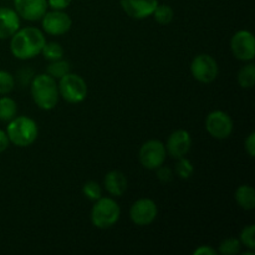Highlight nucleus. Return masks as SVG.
<instances>
[{"label": "nucleus", "mask_w": 255, "mask_h": 255, "mask_svg": "<svg viewBox=\"0 0 255 255\" xmlns=\"http://www.w3.org/2000/svg\"><path fill=\"white\" fill-rule=\"evenodd\" d=\"M20 29V16L10 7H0V40L11 37Z\"/></svg>", "instance_id": "nucleus-15"}, {"label": "nucleus", "mask_w": 255, "mask_h": 255, "mask_svg": "<svg viewBox=\"0 0 255 255\" xmlns=\"http://www.w3.org/2000/svg\"><path fill=\"white\" fill-rule=\"evenodd\" d=\"M42 30L46 34L52 36H61L69 32L72 26V20L66 12L61 10H52L46 11L44 16L41 17Z\"/></svg>", "instance_id": "nucleus-11"}, {"label": "nucleus", "mask_w": 255, "mask_h": 255, "mask_svg": "<svg viewBox=\"0 0 255 255\" xmlns=\"http://www.w3.org/2000/svg\"><path fill=\"white\" fill-rule=\"evenodd\" d=\"M121 209L117 202L110 197H101L95 201L91 209V222L96 228L107 229L117 223Z\"/></svg>", "instance_id": "nucleus-4"}, {"label": "nucleus", "mask_w": 255, "mask_h": 255, "mask_svg": "<svg viewBox=\"0 0 255 255\" xmlns=\"http://www.w3.org/2000/svg\"><path fill=\"white\" fill-rule=\"evenodd\" d=\"M236 202L244 211H253L255 208V191L249 184H242L237 188Z\"/></svg>", "instance_id": "nucleus-17"}, {"label": "nucleus", "mask_w": 255, "mask_h": 255, "mask_svg": "<svg viewBox=\"0 0 255 255\" xmlns=\"http://www.w3.org/2000/svg\"><path fill=\"white\" fill-rule=\"evenodd\" d=\"M17 114V104L9 96L0 97V121L9 122Z\"/></svg>", "instance_id": "nucleus-18"}, {"label": "nucleus", "mask_w": 255, "mask_h": 255, "mask_svg": "<svg viewBox=\"0 0 255 255\" xmlns=\"http://www.w3.org/2000/svg\"><path fill=\"white\" fill-rule=\"evenodd\" d=\"M104 186L112 197H121L127 189V178L122 172L111 171L105 176Z\"/></svg>", "instance_id": "nucleus-16"}, {"label": "nucleus", "mask_w": 255, "mask_h": 255, "mask_svg": "<svg viewBox=\"0 0 255 255\" xmlns=\"http://www.w3.org/2000/svg\"><path fill=\"white\" fill-rule=\"evenodd\" d=\"M156 171L157 178H158L162 183H168V182H171L172 179H173V172H172V169L169 168V167H166L162 164V166L158 167Z\"/></svg>", "instance_id": "nucleus-28"}, {"label": "nucleus", "mask_w": 255, "mask_h": 255, "mask_svg": "<svg viewBox=\"0 0 255 255\" xmlns=\"http://www.w3.org/2000/svg\"><path fill=\"white\" fill-rule=\"evenodd\" d=\"M238 84L243 89H252L255 84V65L253 62L247 64L238 72Z\"/></svg>", "instance_id": "nucleus-19"}, {"label": "nucleus", "mask_w": 255, "mask_h": 255, "mask_svg": "<svg viewBox=\"0 0 255 255\" xmlns=\"http://www.w3.org/2000/svg\"><path fill=\"white\" fill-rule=\"evenodd\" d=\"M233 121L227 112L216 110L206 119V129L213 138L227 139L233 132Z\"/></svg>", "instance_id": "nucleus-8"}, {"label": "nucleus", "mask_w": 255, "mask_h": 255, "mask_svg": "<svg viewBox=\"0 0 255 255\" xmlns=\"http://www.w3.org/2000/svg\"><path fill=\"white\" fill-rule=\"evenodd\" d=\"M71 1L72 0H47V5L52 10H61V11H64L65 9L70 6Z\"/></svg>", "instance_id": "nucleus-29"}, {"label": "nucleus", "mask_w": 255, "mask_h": 255, "mask_svg": "<svg viewBox=\"0 0 255 255\" xmlns=\"http://www.w3.org/2000/svg\"><path fill=\"white\" fill-rule=\"evenodd\" d=\"M46 39L41 30L36 27H24L19 29L11 36L10 41V51L16 59L30 60L41 54Z\"/></svg>", "instance_id": "nucleus-1"}, {"label": "nucleus", "mask_w": 255, "mask_h": 255, "mask_svg": "<svg viewBox=\"0 0 255 255\" xmlns=\"http://www.w3.org/2000/svg\"><path fill=\"white\" fill-rule=\"evenodd\" d=\"M6 134L10 143L17 147H29L39 136V127L35 120L27 116L14 117L9 121Z\"/></svg>", "instance_id": "nucleus-3"}, {"label": "nucleus", "mask_w": 255, "mask_h": 255, "mask_svg": "<svg viewBox=\"0 0 255 255\" xmlns=\"http://www.w3.org/2000/svg\"><path fill=\"white\" fill-rule=\"evenodd\" d=\"M10 146V141H9V137H7L6 132L0 129V153L6 151Z\"/></svg>", "instance_id": "nucleus-32"}, {"label": "nucleus", "mask_w": 255, "mask_h": 255, "mask_svg": "<svg viewBox=\"0 0 255 255\" xmlns=\"http://www.w3.org/2000/svg\"><path fill=\"white\" fill-rule=\"evenodd\" d=\"M192 147V137L186 129H177L167 139L166 151L172 158L178 159L186 157Z\"/></svg>", "instance_id": "nucleus-13"}, {"label": "nucleus", "mask_w": 255, "mask_h": 255, "mask_svg": "<svg viewBox=\"0 0 255 255\" xmlns=\"http://www.w3.org/2000/svg\"><path fill=\"white\" fill-rule=\"evenodd\" d=\"M31 96L41 110L50 111L55 109L60 99L56 79L49 74L36 75L31 81Z\"/></svg>", "instance_id": "nucleus-2"}, {"label": "nucleus", "mask_w": 255, "mask_h": 255, "mask_svg": "<svg viewBox=\"0 0 255 255\" xmlns=\"http://www.w3.org/2000/svg\"><path fill=\"white\" fill-rule=\"evenodd\" d=\"M15 11L26 21L41 20L47 11V0H14Z\"/></svg>", "instance_id": "nucleus-12"}, {"label": "nucleus", "mask_w": 255, "mask_h": 255, "mask_svg": "<svg viewBox=\"0 0 255 255\" xmlns=\"http://www.w3.org/2000/svg\"><path fill=\"white\" fill-rule=\"evenodd\" d=\"M120 5L129 17L142 20L152 16L158 0H120Z\"/></svg>", "instance_id": "nucleus-14"}, {"label": "nucleus", "mask_w": 255, "mask_h": 255, "mask_svg": "<svg viewBox=\"0 0 255 255\" xmlns=\"http://www.w3.org/2000/svg\"><path fill=\"white\" fill-rule=\"evenodd\" d=\"M244 148H246V152L248 153L249 157L255 156V133L254 132H252V133L246 138V142H244Z\"/></svg>", "instance_id": "nucleus-30"}, {"label": "nucleus", "mask_w": 255, "mask_h": 255, "mask_svg": "<svg viewBox=\"0 0 255 255\" xmlns=\"http://www.w3.org/2000/svg\"><path fill=\"white\" fill-rule=\"evenodd\" d=\"M242 243L239 239L237 238H227L224 241L221 242L219 244V253L223 255H234L238 254L241 251Z\"/></svg>", "instance_id": "nucleus-23"}, {"label": "nucleus", "mask_w": 255, "mask_h": 255, "mask_svg": "<svg viewBox=\"0 0 255 255\" xmlns=\"http://www.w3.org/2000/svg\"><path fill=\"white\" fill-rule=\"evenodd\" d=\"M157 216H158V207L153 199L149 198L138 199L132 204L129 209L131 221L139 227L149 226L153 223Z\"/></svg>", "instance_id": "nucleus-10"}, {"label": "nucleus", "mask_w": 255, "mask_h": 255, "mask_svg": "<svg viewBox=\"0 0 255 255\" xmlns=\"http://www.w3.org/2000/svg\"><path fill=\"white\" fill-rule=\"evenodd\" d=\"M239 241H241L242 246H246V248L255 249V226L251 224V226H247L242 229L241 236H239Z\"/></svg>", "instance_id": "nucleus-25"}, {"label": "nucleus", "mask_w": 255, "mask_h": 255, "mask_svg": "<svg viewBox=\"0 0 255 255\" xmlns=\"http://www.w3.org/2000/svg\"><path fill=\"white\" fill-rule=\"evenodd\" d=\"M71 72V65L66 60H56V61H50L49 66L46 67V74L52 76L54 79H61L66 74Z\"/></svg>", "instance_id": "nucleus-20"}, {"label": "nucleus", "mask_w": 255, "mask_h": 255, "mask_svg": "<svg viewBox=\"0 0 255 255\" xmlns=\"http://www.w3.org/2000/svg\"><path fill=\"white\" fill-rule=\"evenodd\" d=\"M166 156V146L158 139H149L144 142L139 149V162L149 171H156L158 167L164 164Z\"/></svg>", "instance_id": "nucleus-6"}, {"label": "nucleus", "mask_w": 255, "mask_h": 255, "mask_svg": "<svg viewBox=\"0 0 255 255\" xmlns=\"http://www.w3.org/2000/svg\"><path fill=\"white\" fill-rule=\"evenodd\" d=\"M15 77L9 71L0 70V95H7L14 90Z\"/></svg>", "instance_id": "nucleus-26"}, {"label": "nucleus", "mask_w": 255, "mask_h": 255, "mask_svg": "<svg viewBox=\"0 0 255 255\" xmlns=\"http://www.w3.org/2000/svg\"><path fill=\"white\" fill-rule=\"evenodd\" d=\"M192 76L202 84H211L217 79L219 72L216 59L208 54H199L192 60Z\"/></svg>", "instance_id": "nucleus-7"}, {"label": "nucleus", "mask_w": 255, "mask_h": 255, "mask_svg": "<svg viewBox=\"0 0 255 255\" xmlns=\"http://www.w3.org/2000/svg\"><path fill=\"white\" fill-rule=\"evenodd\" d=\"M82 193H84V196L86 197V198H89L90 201L95 202L102 197V189L97 182L89 181L84 184V187H82Z\"/></svg>", "instance_id": "nucleus-27"}, {"label": "nucleus", "mask_w": 255, "mask_h": 255, "mask_svg": "<svg viewBox=\"0 0 255 255\" xmlns=\"http://www.w3.org/2000/svg\"><path fill=\"white\" fill-rule=\"evenodd\" d=\"M59 94L69 104H80L87 96L86 81L80 75L66 74L57 82Z\"/></svg>", "instance_id": "nucleus-5"}, {"label": "nucleus", "mask_w": 255, "mask_h": 255, "mask_svg": "<svg viewBox=\"0 0 255 255\" xmlns=\"http://www.w3.org/2000/svg\"><path fill=\"white\" fill-rule=\"evenodd\" d=\"M193 172H194V167L189 159H187L186 157L178 158V162H177L176 164V174L179 177V178L181 179L191 178Z\"/></svg>", "instance_id": "nucleus-24"}, {"label": "nucleus", "mask_w": 255, "mask_h": 255, "mask_svg": "<svg viewBox=\"0 0 255 255\" xmlns=\"http://www.w3.org/2000/svg\"><path fill=\"white\" fill-rule=\"evenodd\" d=\"M194 255H217V251L211 246H201L193 252Z\"/></svg>", "instance_id": "nucleus-31"}, {"label": "nucleus", "mask_w": 255, "mask_h": 255, "mask_svg": "<svg viewBox=\"0 0 255 255\" xmlns=\"http://www.w3.org/2000/svg\"><path fill=\"white\" fill-rule=\"evenodd\" d=\"M152 16L154 17L158 24L161 25H168L171 24L172 20L174 17V11L169 5H157V7L154 9Z\"/></svg>", "instance_id": "nucleus-22"}, {"label": "nucleus", "mask_w": 255, "mask_h": 255, "mask_svg": "<svg viewBox=\"0 0 255 255\" xmlns=\"http://www.w3.org/2000/svg\"><path fill=\"white\" fill-rule=\"evenodd\" d=\"M41 54L47 61H56L64 57V47L59 42H46L42 47Z\"/></svg>", "instance_id": "nucleus-21"}, {"label": "nucleus", "mask_w": 255, "mask_h": 255, "mask_svg": "<svg viewBox=\"0 0 255 255\" xmlns=\"http://www.w3.org/2000/svg\"><path fill=\"white\" fill-rule=\"evenodd\" d=\"M231 50L236 59L241 61H253L255 56V40L248 30H239L231 40Z\"/></svg>", "instance_id": "nucleus-9"}]
</instances>
